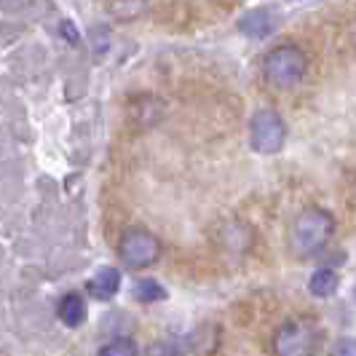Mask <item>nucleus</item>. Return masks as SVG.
I'll return each mask as SVG.
<instances>
[{
    "mask_svg": "<svg viewBox=\"0 0 356 356\" xmlns=\"http://www.w3.org/2000/svg\"><path fill=\"white\" fill-rule=\"evenodd\" d=\"M316 340H319V332H316V327L311 321L292 319L282 324V330L276 332L273 346L282 356H303L314 351Z\"/></svg>",
    "mask_w": 356,
    "mask_h": 356,
    "instance_id": "39448f33",
    "label": "nucleus"
},
{
    "mask_svg": "<svg viewBox=\"0 0 356 356\" xmlns=\"http://www.w3.org/2000/svg\"><path fill=\"white\" fill-rule=\"evenodd\" d=\"M305 70H308V59L305 54L292 46V43H282L276 49L263 56V78L276 89H292L303 81Z\"/></svg>",
    "mask_w": 356,
    "mask_h": 356,
    "instance_id": "f03ea898",
    "label": "nucleus"
},
{
    "mask_svg": "<svg viewBox=\"0 0 356 356\" xmlns=\"http://www.w3.org/2000/svg\"><path fill=\"white\" fill-rule=\"evenodd\" d=\"M338 284H340V279L332 268H319V270H314L311 279H308V292H311L314 298H332V295L338 292Z\"/></svg>",
    "mask_w": 356,
    "mask_h": 356,
    "instance_id": "1a4fd4ad",
    "label": "nucleus"
},
{
    "mask_svg": "<svg viewBox=\"0 0 356 356\" xmlns=\"http://www.w3.org/2000/svg\"><path fill=\"white\" fill-rule=\"evenodd\" d=\"M335 356H356V340L354 338H340V343H335L332 348Z\"/></svg>",
    "mask_w": 356,
    "mask_h": 356,
    "instance_id": "f8f14e48",
    "label": "nucleus"
},
{
    "mask_svg": "<svg viewBox=\"0 0 356 356\" xmlns=\"http://www.w3.org/2000/svg\"><path fill=\"white\" fill-rule=\"evenodd\" d=\"M332 233H335V217L327 209H321V207H308L292 222L289 250L295 252L298 257L319 254L327 247V241L332 238Z\"/></svg>",
    "mask_w": 356,
    "mask_h": 356,
    "instance_id": "f257e3e1",
    "label": "nucleus"
},
{
    "mask_svg": "<svg viewBox=\"0 0 356 356\" xmlns=\"http://www.w3.org/2000/svg\"><path fill=\"white\" fill-rule=\"evenodd\" d=\"M286 143V124L276 110H257L250 121V145L254 153L273 156Z\"/></svg>",
    "mask_w": 356,
    "mask_h": 356,
    "instance_id": "20e7f679",
    "label": "nucleus"
},
{
    "mask_svg": "<svg viewBox=\"0 0 356 356\" xmlns=\"http://www.w3.org/2000/svg\"><path fill=\"white\" fill-rule=\"evenodd\" d=\"M62 30L67 33V40H70L72 46H75V43H78V33H75V27H72L70 22H62Z\"/></svg>",
    "mask_w": 356,
    "mask_h": 356,
    "instance_id": "ddd939ff",
    "label": "nucleus"
},
{
    "mask_svg": "<svg viewBox=\"0 0 356 356\" xmlns=\"http://www.w3.org/2000/svg\"><path fill=\"white\" fill-rule=\"evenodd\" d=\"M118 286H121V273H118V268H99L89 279L86 289H89L91 298H97V300H110V298L118 292Z\"/></svg>",
    "mask_w": 356,
    "mask_h": 356,
    "instance_id": "0eeeda50",
    "label": "nucleus"
},
{
    "mask_svg": "<svg viewBox=\"0 0 356 356\" xmlns=\"http://www.w3.org/2000/svg\"><path fill=\"white\" fill-rule=\"evenodd\" d=\"M134 298L140 300V303H159L166 298V289L156 282V279H137L134 282Z\"/></svg>",
    "mask_w": 356,
    "mask_h": 356,
    "instance_id": "9d476101",
    "label": "nucleus"
},
{
    "mask_svg": "<svg viewBox=\"0 0 356 356\" xmlns=\"http://www.w3.org/2000/svg\"><path fill=\"white\" fill-rule=\"evenodd\" d=\"M86 314H89V308H86V300H83V295L81 292H70V295H65L62 298V303H59V319L65 327H81L83 321H86Z\"/></svg>",
    "mask_w": 356,
    "mask_h": 356,
    "instance_id": "6e6552de",
    "label": "nucleus"
},
{
    "mask_svg": "<svg viewBox=\"0 0 356 356\" xmlns=\"http://www.w3.org/2000/svg\"><path fill=\"white\" fill-rule=\"evenodd\" d=\"M118 257H121V266L129 270H145L159 263L161 241L145 228H131L118 241Z\"/></svg>",
    "mask_w": 356,
    "mask_h": 356,
    "instance_id": "7ed1b4c3",
    "label": "nucleus"
},
{
    "mask_svg": "<svg viewBox=\"0 0 356 356\" xmlns=\"http://www.w3.org/2000/svg\"><path fill=\"white\" fill-rule=\"evenodd\" d=\"M276 30V14L270 8H254L238 19V33L247 38H268Z\"/></svg>",
    "mask_w": 356,
    "mask_h": 356,
    "instance_id": "423d86ee",
    "label": "nucleus"
},
{
    "mask_svg": "<svg viewBox=\"0 0 356 356\" xmlns=\"http://www.w3.org/2000/svg\"><path fill=\"white\" fill-rule=\"evenodd\" d=\"M134 354H137V346L129 338H115L99 348V356H134Z\"/></svg>",
    "mask_w": 356,
    "mask_h": 356,
    "instance_id": "9b49d317",
    "label": "nucleus"
}]
</instances>
